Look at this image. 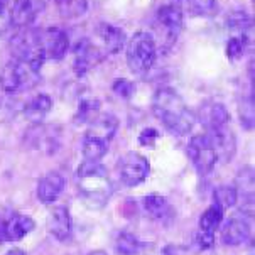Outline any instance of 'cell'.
I'll list each match as a JSON object with an SVG mask.
<instances>
[{
  "label": "cell",
  "instance_id": "5b68a950",
  "mask_svg": "<svg viewBox=\"0 0 255 255\" xmlns=\"http://www.w3.org/2000/svg\"><path fill=\"white\" fill-rule=\"evenodd\" d=\"M12 59L22 61L36 71H41L42 64L46 63V54L42 49V42L39 31L31 27L19 29L8 41Z\"/></svg>",
  "mask_w": 255,
  "mask_h": 255
},
{
  "label": "cell",
  "instance_id": "ba28073f",
  "mask_svg": "<svg viewBox=\"0 0 255 255\" xmlns=\"http://www.w3.org/2000/svg\"><path fill=\"white\" fill-rule=\"evenodd\" d=\"M107 53L103 47L95 44L92 39L83 37L73 46V71L76 76H85L90 70H93L98 63L105 59Z\"/></svg>",
  "mask_w": 255,
  "mask_h": 255
},
{
  "label": "cell",
  "instance_id": "8d00e7d4",
  "mask_svg": "<svg viewBox=\"0 0 255 255\" xmlns=\"http://www.w3.org/2000/svg\"><path fill=\"white\" fill-rule=\"evenodd\" d=\"M86 255H109V254H107L105 250H93V252H90Z\"/></svg>",
  "mask_w": 255,
  "mask_h": 255
},
{
  "label": "cell",
  "instance_id": "d6986e66",
  "mask_svg": "<svg viewBox=\"0 0 255 255\" xmlns=\"http://www.w3.org/2000/svg\"><path fill=\"white\" fill-rule=\"evenodd\" d=\"M97 36L100 37L103 51L107 54H119L120 51H124L125 44H127V36L120 27L107 22L98 24L97 27Z\"/></svg>",
  "mask_w": 255,
  "mask_h": 255
},
{
  "label": "cell",
  "instance_id": "4fadbf2b",
  "mask_svg": "<svg viewBox=\"0 0 255 255\" xmlns=\"http://www.w3.org/2000/svg\"><path fill=\"white\" fill-rule=\"evenodd\" d=\"M217 154L218 162H230L237 154V139L230 125L205 132Z\"/></svg>",
  "mask_w": 255,
  "mask_h": 255
},
{
  "label": "cell",
  "instance_id": "30bf717a",
  "mask_svg": "<svg viewBox=\"0 0 255 255\" xmlns=\"http://www.w3.org/2000/svg\"><path fill=\"white\" fill-rule=\"evenodd\" d=\"M157 24L162 31L166 44H174L178 41L184 25V12L176 3H167L157 10Z\"/></svg>",
  "mask_w": 255,
  "mask_h": 255
},
{
  "label": "cell",
  "instance_id": "d6a6232c",
  "mask_svg": "<svg viewBox=\"0 0 255 255\" xmlns=\"http://www.w3.org/2000/svg\"><path fill=\"white\" fill-rule=\"evenodd\" d=\"M10 27L12 22H10V14H8V3L0 2V37L3 34H7Z\"/></svg>",
  "mask_w": 255,
  "mask_h": 255
},
{
  "label": "cell",
  "instance_id": "6da1fadb",
  "mask_svg": "<svg viewBox=\"0 0 255 255\" xmlns=\"http://www.w3.org/2000/svg\"><path fill=\"white\" fill-rule=\"evenodd\" d=\"M152 112L164 128L178 137L191 132L196 120V115L188 109L183 97L171 86H162L154 93Z\"/></svg>",
  "mask_w": 255,
  "mask_h": 255
},
{
  "label": "cell",
  "instance_id": "8fae6325",
  "mask_svg": "<svg viewBox=\"0 0 255 255\" xmlns=\"http://www.w3.org/2000/svg\"><path fill=\"white\" fill-rule=\"evenodd\" d=\"M46 0H8V14L14 27H31L37 15L44 10Z\"/></svg>",
  "mask_w": 255,
  "mask_h": 255
},
{
  "label": "cell",
  "instance_id": "7a4b0ae2",
  "mask_svg": "<svg viewBox=\"0 0 255 255\" xmlns=\"http://www.w3.org/2000/svg\"><path fill=\"white\" fill-rule=\"evenodd\" d=\"M76 188L81 201L92 210H102L112 196V181L100 161H86L78 166Z\"/></svg>",
  "mask_w": 255,
  "mask_h": 255
},
{
  "label": "cell",
  "instance_id": "d4e9b609",
  "mask_svg": "<svg viewBox=\"0 0 255 255\" xmlns=\"http://www.w3.org/2000/svg\"><path fill=\"white\" fill-rule=\"evenodd\" d=\"M145 245L133 233L120 232L115 239V250L119 255H139Z\"/></svg>",
  "mask_w": 255,
  "mask_h": 255
},
{
  "label": "cell",
  "instance_id": "83f0119b",
  "mask_svg": "<svg viewBox=\"0 0 255 255\" xmlns=\"http://www.w3.org/2000/svg\"><path fill=\"white\" fill-rule=\"evenodd\" d=\"M255 110H254V90L250 88L249 95H244L239 102V117L240 124L245 130H252L255 122Z\"/></svg>",
  "mask_w": 255,
  "mask_h": 255
},
{
  "label": "cell",
  "instance_id": "4dcf8cb0",
  "mask_svg": "<svg viewBox=\"0 0 255 255\" xmlns=\"http://www.w3.org/2000/svg\"><path fill=\"white\" fill-rule=\"evenodd\" d=\"M133 92H135V86H133V83L130 80H127V78H119V80L114 81V93L117 95V97L120 98H130Z\"/></svg>",
  "mask_w": 255,
  "mask_h": 255
},
{
  "label": "cell",
  "instance_id": "cb8c5ba5",
  "mask_svg": "<svg viewBox=\"0 0 255 255\" xmlns=\"http://www.w3.org/2000/svg\"><path fill=\"white\" fill-rule=\"evenodd\" d=\"M100 109H102V103L98 98H90V97L81 98L80 103H78V110L75 115L76 124L88 125L90 122H93L100 115Z\"/></svg>",
  "mask_w": 255,
  "mask_h": 255
},
{
  "label": "cell",
  "instance_id": "52a82bcc",
  "mask_svg": "<svg viewBox=\"0 0 255 255\" xmlns=\"http://www.w3.org/2000/svg\"><path fill=\"white\" fill-rule=\"evenodd\" d=\"M186 152H188V157L193 162L194 169L200 172V174H210L218 162L215 149L206 133H196V135H193L188 142Z\"/></svg>",
  "mask_w": 255,
  "mask_h": 255
},
{
  "label": "cell",
  "instance_id": "484cf974",
  "mask_svg": "<svg viewBox=\"0 0 255 255\" xmlns=\"http://www.w3.org/2000/svg\"><path fill=\"white\" fill-rule=\"evenodd\" d=\"M213 203L222 210H230L239 205V193L235 184H222L213 191Z\"/></svg>",
  "mask_w": 255,
  "mask_h": 255
},
{
  "label": "cell",
  "instance_id": "ac0fdd59",
  "mask_svg": "<svg viewBox=\"0 0 255 255\" xmlns=\"http://www.w3.org/2000/svg\"><path fill=\"white\" fill-rule=\"evenodd\" d=\"M198 119L206 130H213V128L225 127L230 125V114H228L227 107L220 102H206L203 103L198 110Z\"/></svg>",
  "mask_w": 255,
  "mask_h": 255
},
{
  "label": "cell",
  "instance_id": "ffe728a7",
  "mask_svg": "<svg viewBox=\"0 0 255 255\" xmlns=\"http://www.w3.org/2000/svg\"><path fill=\"white\" fill-rule=\"evenodd\" d=\"M51 109H53V98L46 93H37L34 95L31 100L25 102L22 114L31 124L41 125L44 122L47 114L51 112Z\"/></svg>",
  "mask_w": 255,
  "mask_h": 255
},
{
  "label": "cell",
  "instance_id": "277c9868",
  "mask_svg": "<svg viewBox=\"0 0 255 255\" xmlns=\"http://www.w3.org/2000/svg\"><path fill=\"white\" fill-rule=\"evenodd\" d=\"M125 58L132 73L145 75L152 70L157 59V42L150 32L139 31L128 39L125 44Z\"/></svg>",
  "mask_w": 255,
  "mask_h": 255
},
{
  "label": "cell",
  "instance_id": "3957f363",
  "mask_svg": "<svg viewBox=\"0 0 255 255\" xmlns=\"http://www.w3.org/2000/svg\"><path fill=\"white\" fill-rule=\"evenodd\" d=\"M117 128L119 119L114 114H100L93 122L88 124V130L81 144V152L86 161H102L103 155L109 152Z\"/></svg>",
  "mask_w": 255,
  "mask_h": 255
},
{
  "label": "cell",
  "instance_id": "7c38bea8",
  "mask_svg": "<svg viewBox=\"0 0 255 255\" xmlns=\"http://www.w3.org/2000/svg\"><path fill=\"white\" fill-rule=\"evenodd\" d=\"M42 42V49H44L46 59H53V61H61L66 58L68 51H70V37L63 31L61 27H47L44 31L39 32Z\"/></svg>",
  "mask_w": 255,
  "mask_h": 255
},
{
  "label": "cell",
  "instance_id": "5bb4252c",
  "mask_svg": "<svg viewBox=\"0 0 255 255\" xmlns=\"http://www.w3.org/2000/svg\"><path fill=\"white\" fill-rule=\"evenodd\" d=\"M220 239L222 244L227 247H239V245L247 244L250 239V223L245 217H232L220 227Z\"/></svg>",
  "mask_w": 255,
  "mask_h": 255
},
{
  "label": "cell",
  "instance_id": "836d02e7",
  "mask_svg": "<svg viewBox=\"0 0 255 255\" xmlns=\"http://www.w3.org/2000/svg\"><path fill=\"white\" fill-rule=\"evenodd\" d=\"M196 242H198V245H200V249L208 250L215 245V233H206V232L198 230Z\"/></svg>",
  "mask_w": 255,
  "mask_h": 255
},
{
  "label": "cell",
  "instance_id": "f1b7e54d",
  "mask_svg": "<svg viewBox=\"0 0 255 255\" xmlns=\"http://www.w3.org/2000/svg\"><path fill=\"white\" fill-rule=\"evenodd\" d=\"M186 5H188V12L191 15L210 17V15L217 14V10H218L217 0H191V2H188Z\"/></svg>",
  "mask_w": 255,
  "mask_h": 255
},
{
  "label": "cell",
  "instance_id": "d590c367",
  "mask_svg": "<svg viewBox=\"0 0 255 255\" xmlns=\"http://www.w3.org/2000/svg\"><path fill=\"white\" fill-rule=\"evenodd\" d=\"M5 255H25V252L22 249H12V250H8Z\"/></svg>",
  "mask_w": 255,
  "mask_h": 255
},
{
  "label": "cell",
  "instance_id": "44dd1931",
  "mask_svg": "<svg viewBox=\"0 0 255 255\" xmlns=\"http://www.w3.org/2000/svg\"><path fill=\"white\" fill-rule=\"evenodd\" d=\"M36 223L27 215H12L5 222V239L7 242H19L22 240L25 235H29Z\"/></svg>",
  "mask_w": 255,
  "mask_h": 255
},
{
  "label": "cell",
  "instance_id": "8992f818",
  "mask_svg": "<svg viewBox=\"0 0 255 255\" xmlns=\"http://www.w3.org/2000/svg\"><path fill=\"white\" fill-rule=\"evenodd\" d=\"M39 81V71L32 70L29 64L17 59H10L0 73V85L5 93H22L27 90H32Z\"/></svg>",
  "mask_w": 255,
  "mask_h": 255
},
{
  "label": "cell",
  "instance_id": "74e56055",
  "mask_svg": "<svg viewBox=\"0 0 255 255\" xmlns=\"http://www.w3.org/2000/svg\"><path fill=\"white\" fill-rule=\"evenodd\" d=\"M179 3H188V2H191V0H178Z\"/></svg>",
  "mask_w": 255,
  "mask_h": 255
},
{
  "label": "cell",
  "instance_id": "e0dca14e",
  "mask_svg": "<svg viewBox=\"0 0 255 255\" xmlns=\"http://www.w3.org/2000/svg\"><path fill=\"white\" fill-rule=\"evenodd\" d=\"M144 210L150 218L159 222L161 225H169L171 222H174V218H176V211L172 208L169 200L159 193L145 194Z\"/></svg>",
  "mask_w": 255,
  "mask_h": 255
},
{
  "label": "cell",
  "instance_id": "1f68e13d",
  "mask_svg": "<svg viewBox=\"0 0 255 255\" xmlns=\"http://www.w3.org/2000/svg\"><path fill=\"white\" fill-rule=\"evenodd\" d=\"M159 130L152 127H145L144 130L139 133V144L144 147H155V142L159 140Z\"/></svg>",
  "mask_w": 255,
  "mask_h": 255
},
{
  "label": "cell",
  "instance_id": "4316f807",
  "mask_svg": "<svg viewBox=\"0 0 255 255\" xmlns=\"http://www.w3.org/2000/svg\"><path fill=\"white\" fill-rule=\"evenodd\" d=\"M54 3L64 19H76L88 10V0H54Z\"/></svg>",
  "mask_w": 255,
  "mask_h": 255
},
{
  "label": "cell",
  "instance_id": "603a6c76",
  "mask_svg": "<svg viewBox=\"0 0 255 255\" xmlns=\"http://www.w3.org/2000/svg\"><path fill=\"white\" fill-rule=\"evenodd\" d=\"M227 27L230 29V31H235L239 32L240 36L244 39L245 42H247V36H250V32H252V17H250L247 12L244 10H235V12H230V14L227 15Z\"/></svg>",
  "mask_w": 255,
  "mask_h": 255
},
{
  "label": "cell",
  "instance_id": "e575fe53",
  "mask_svg": "<svg viewBox=\"0 0 255 255\" xmlns=\"http://www.w3.org/2000/svg\"><path fill=\"white\" fill-rule=\"evenodd\" d=\"M2 242H7L5 239V220H2V217H0V244Z\"/></svg>",
  "mask_w": 255,
  "mask_h": 255
},
{
  "label": "cell",
  "instance_id": "7402d4cb",
  "mask_svg": "<svg viewBox=\"0 0 255 255\" xmlns=\"http://www.w3.org/2000/svg\"><path fill=\"white\" fill-rule=\"evenodd\" d=\"M225 220V210L220 208L218 205L211 203V205L201 213L200 217V232H206V233H217V230L222 227Z\"/></svg>",
  "mask_w": 255,
  "mask_h": 255
},
{
  "label": "cell",
  "instance_id": "9a60e30c",
  "mask_svg": "<svg viewBox=\"0 0 255 255\" xmlns=\"http://www.w3.org/2000/svg\"><path fill=\"white\" fill-rule=\"evenodd\" d=\"M47 232L58 242H68L73 235V218L66 206L59 205L49 210L47 215Z\"/></svg>",
  "mask_w": 255,
  "mask_h": 255
},
{
  "label": "cell",
  "instance_id": "9c48e42d",
  "mask_svg": "<svg viewBox=\"0 0 255 255\" xmlns=\"http://www.w3.org/2000/svg\"><path fill=\"white\" fill-rule=\"evenodd\" d=\"M119 178L120 181L128 186V188H135L140 186L150 174V164L147 161L145 155L139 152H128L125 154L119 162Z\"/></svg>",
  "mask_w": 255,
  "mask_h": 255
},
{
  "label": "cell",
  "instance_id": "f546056e",
  "mask_svg": "<svg viewBox=\"0 0 255 255\" xmlns=\"http://www.w3.org/2000/svg\"><path fill=\"white\" fill-rule=\"evenodd\" d=\"M245 47H247V42H245L242 37H239V36L230 37L227 41V47H225L227 58L230 59V61H239L245 53Z\"/></svg>",
  "mask_w": 255,
  "mask_h": 255
},
{
  "label": "cell",
  "instance_id": "2e32d148",
  "mask_svg": "<svg viewBox=\"0 0 255 255\" xmlns=\"http://www.w3.org/2000/svg\"><path fill=\"white\" fill-rule=\"evenodd\" d=\"M66 188V179L61 172L58 171H51L46 172L41 179L37 181V188H36V194L37 200L44 205H51L61 196V193Z\"/></svg>",
  "mask_w": 255,
  "mask_h": 255
}]
</instances>
